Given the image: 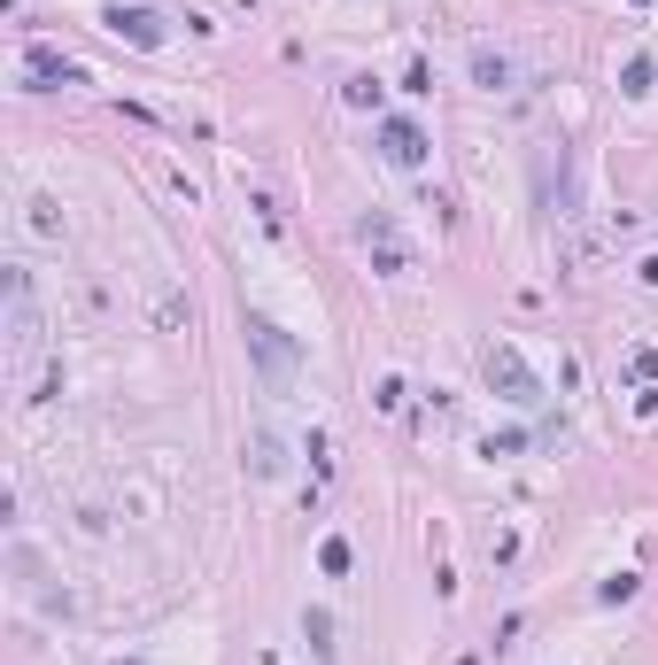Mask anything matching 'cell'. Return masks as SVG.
<instances>
[{
  "label": "cell",
  "mask_w": 658,
  "mask_h": 665,
  "mask_svg": "<svg viewBox=\"0 0 658 665\" xmlns=\"http://www.w3.org/2000/svg\"><path fill=\"white\" fill-rule=\"evenodd\" d=\"M488 387H496V395H504V403H519V410H535L542 403V379L527 372V364H519V348H488Z\"/></svg>",
  "instance_id": "6da1fadb"
},
{
  "label": "cell",
  "mask_w": 658,
  "mask_h": 665,
  "mask_svg": "<svg viewBox=\"0 0 658 665\" xmlns=\"http://www.w3.org/2000/svg\"><path fill=\"white\" fill-rule=\"evenodd\" d=\"M364 248H380V271H388V279L403 271V263H411V256H403V232H395L388 217H380V209L364 217Z\"/></svg>",
  "instance_id": "8992f818"
},
{
  "label": "cell",
  "mask_w": 658,
  "mask_h": 665,
  "mask_svg": "<svg viewBox=\"0 0 658 665\" xmlns=\"http://www.w3.org/2000/svg\"><path fill=\"white\" fill-rule=\"evenodd\" d=\"M473 78H480L488 93H504V86H511V55H496V47H473Z\"/></svg>",
  "instance_id": "52a82bcc"
},
{
  "label": "cell",
  "mask_w": 658,
  "mask_h": 665,
  "mask_svg": "<svg viewBox=\"0 0 658 665\" xmlns=\"http://www.w3.org/2000/svg\"><path fill=\"white\" fill-rule=\"evenodd\" d=\"M24 70L39 78V86H70V78H78V70H70L62 55H47V47H31V55H24Z\"/></svg>",
  "instance_id": "ba28073f"
},
{
  "label": "cell",
  "mask_w": 658,
  "mask_h": 665,
  "mask_svg": "<svg viewBox=\"0 0 658 665\" xmlns=\"http://www.w3.org/2000/svg\"><path fill=\"white\" fill-rule=\"evenodd\" d=\"M380 147H388L395 171H419V163H426V132H419V124H403V116H388V124H380Z\"/></svg>",
  "instance_id": "277c9868"
},
{
  "label": "cell",
  "mask_w": 658,
  "mask_h": 665,
  "mask_svg": "<svg viewBox=\"0 0 658 665\" xmlns=\"http://www.w3.org/2000/svg\"><path fill=\"white\" fill-rule=\"evenodd\" d=\"M8 325H16V364L39 356V318H31V279L24 271H8Z\"/></svg>",
  "instance_id": "3957f363"
},
{
  "label": "cell",
  "mask_w": 658,
  "mask_h": 665,
  "mask_svg": "<svg viewBox=\"0 0 658 665\" xmlns=\"http://www.w3.org/2000/svg\"><path fill=\"white\" fill-rule=\"evenodd\" d=\"M248 348L264 356V379H271V395H279V387L295 379V341H287L271 318H248Z\"/></svg>",
  "instance_id": "7a4b0ae2"
},
{
  "label": "cell",
  "mask_w": 658,
  "mask_h": 665,
  "mask_svg": "<svg viewBox=\"0 0 658 665\" xmlns=\"http://www.w3.org/2000/svg\"><path fill=\"white\" fill-rule=\"evenodd\" d=\"M109 31L132 39V47H163V16L155 8H109Z\"/></svg>",
  "instance_id": "5b68a950"
}]
</instances>
